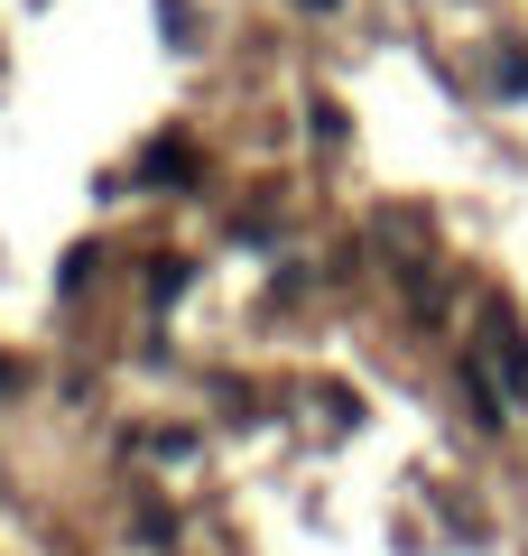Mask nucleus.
<instances>
[{"label":"nucleus","mask_w":528,"mask_h":556,"mask_svg":"<svg viewBox=\"0 0 528 556\" xmlns=\"http://www.w3.org/2000/svg\"><path fill=\"white\" fill-rule=\"evenodd\" d=\"M491 362L510 371V390H528V334H519V316H510V306H491Z\"/></svg>","instance_id":"2"},{"label":"nucleus","mask_w":528,"mask_h":556,"mask_svg":"<svg viewBox=\"0 0 528 556\" xmlns=\"http://www.w3.org/2000/svg\"><path fill=\"white\" fill-rule=\"evenodd\" d=\"M0 399H20V371H10V362H0Z\"/></svg>","instance_id":"4"},{"label":"nucleus","mask_w":528,"mask_h":556,"mask_svg":"<svg viewBox=\"0 0 528 556\" xmlns=\"http://www.w3.org/2000/svg\"><path fill=\"white\" fill-rule=\"evenodd\" d=\"M139 186H158V195H176V186H196V149L186 139H149V159H139Z\"/></svg>","instance_id":"1"},{"label":"nucleus","mask_w":528,"mask_h":556,"mask_svg":"<svg viewBox=\"0 0 528 556\" xmlns=\"http://www.w3.org/2000/svg\"><path fill=\"white\" fill-rule=\"evenodd\" d=\"M158 10H167V38H176V47L196 38V20H186V0H158Z\"/></svg>","instance_id":"3"}]
</instances>
